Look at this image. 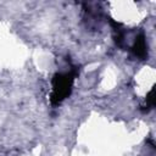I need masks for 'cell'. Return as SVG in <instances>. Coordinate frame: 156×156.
Masks as SVG:
<instances>
[{
  "instance_id": "1",
  "label": "cell",
  "mask_w": 156,
  "mask_h": 156,
  "mask_svg": "<svg viewBox=\"0 0 156 156\" xmlns=\"http://www.w3.org/2000/svg\"><path fill=\"white\" fill-rule=\"evenodd\" d=\"M77 69L72 68L65 72H57L52 76L51 79V93L50 101L54 106L60 105L65 99H67L73 89Z\"/></svg>"
},
{
  "instance_id": "2",
  "label": "cell",
  "mask_w": 156,
  "mask_h": 156,
  "mask_svg": "<svg viewBox=\"0 0 156 156\" xmlns=\"http://www.w3.org/2000/svg\"><path fill=\"white\" fill-rule=\"evenodd\" d=\"M129 51L132 52L133 56H135L139 60H144L147 56V44H146V38L143 32L135 35L134 40L129 45Z\"/></svg>"
},
{
  "instance_id": "3",
  "label": "cell",
  "mask_w": 156,
  "mask_h": 156,
  "mask_svg": "<svg viewBox=\"0 0 156 156\" xmlns=\"http://www.w3.org/2000/svg\"><path fill=\"white\" fill-rule=\"evenodd\" d=\"M154 106H155V89L152 88L149 93H147V95H146V99H145V110L144 111H149V110H151V108H154Z\"/></svg>"
}]
</instances>
